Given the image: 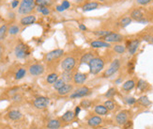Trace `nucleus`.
Wrapping results in <instances>:
<instances>
[{
	"instance_id": "nucleus-11",
	"label": "nucleus",
	"mask_w": 153,
	"mask_h": 129,
	"mask_svg": "<svg viewBox=\"0 0 153 129\" xmlns=\"http://www.w3.org/2000/svg\"><path fill=\"white\" fill-rule=\"evenodd\" d=\"M102 122H103L102 118L99 115H91L90 117L87 119V125L92 128L99 127Z\"/></svg>"
},
{
	"instance_id": "nucleus-23",
	"label": "nucleus",
	"mask_w": 153,
	"mask_h": 129,
	"mask_svg": "<svg viewBox=\"0 0 153 129\" xmlns=\"http://www.w3.org/2000/svg\"><path fill=\"white\" fill-rule=\"evenodd\" d=\"M136 85L135 81L133 79H129L127 80V81H125L124 83L122 84V90L125 92H130L132 91V90L134 89V87Z\"/></svg>"
},
{
	"instance_id": "nucleus-15",
	"label": "nucleus",
	"mask_w": 153,
	"mask_h": 129,
	"mask_svg": "<svg viewBox=\"0 0 153 129\" xmlns=\"http://www.w3.org/2000/svg\"><path fill=\"white\" fill-rule=\"evenodd\" d=\"M74 91V86L73 84H65V85L61 88L60 90H58L57 91V94L59 96H66L68 94H70Z\"/></svg>"
},
{
	"instance_id": "nucleus-57",
	"label": "nucleus",
	"mask_w": 153,
	"mask_h": 129,
	"mask_svg": "<svg viewBox=\"0 0 153 129\" xmlns=\"http://www.w3.org/2000/svg\"><path fill=\"white\" fill-rule=\"evenodd\" d=\"M0 5H1V2H0Z\"/></svg>"
},
{
	"instance_id": "nucleus-33",
	"label": "nucleus",
	"mask_w": 153,
	"mask_h": 129,
	"mask_svg": "<svg viewBox=\"0 0 153 129\" xmlns=\"http://www.w3.org/2000/svg\"><path fill=\"white\" fill-rule=\"evenodd\" d=\"M148 84L146 83L145 80H143V79H139L138 82H137V84H136L137 90H139V91H141V92L146 91V88H148Z\"/></svg>"
},
{
	"instance_id": "nucleus-42",
	"label": "nucleus",
	"mask_w": 153,
	"mask_h": 129,
	"mask_svg": "<svg viewBox=\"0 0 153 129\" xmlns=\"http://www.w3.org/2000/svg\"><path fill=\"white\" fill-rule=\"evenodd\" d=\"M124 101L127 105L132 106V105H134L135 103L137 102V99H135L134 97H126L124 98Z\"/></svg>"
},
{
	"instance_id": "nucleus-44",
	"label": "nucleus",
	"mask_w": 153,
	"mask_h": 129,
	"mask_svg": "<svg viewBox=\"0 0 153 129\" xmlns=\"http://www.w3.org/2000/svg\"><path fill=\"white\" fill-rule=\"evenodd\" d=\"M152 0H136L137 4L139 5H142V6H145V5H148V3H150Z\"/></svg>"
},
{
	"instance_id": "nucleus-21",
	"label": "nucleus",
	"mask_w": 153,
	"mask_h": 129,
	"mask_svg": "<svg viewBox=\"0 0 153 129\" xmlns=\"http://www.w3.org/2000/svg\"><path fill=\"white\" fill-rule=\"evenodd\" d=\"M37 18H36L35 15H27V16H25L21 19L20 23L23 25H33Z\"/></svg>"
},
{
	"instance_id": "nucleus-45",
	"label": "nucleus",
	"mask_w": 153,
	"mask_h": 129,
	"mask_svg": "<svg viewBox=\"0 0 153 129\" xmlns=\"http://www.w3.org/2000/svg\"><path fill=\"white\" fill-rule=\"evenodd\" d=\"M61 5H62V7H63L65 9H68L71 7V4H70V2L68 1V0H64Z\"/></svg>"
},
{
	"instance_id": "nucleus-20",
	"label": "nucleus",
	"mask_w": 153,
	"mask_h": 129,
	"mask_svg": "<svg viewBox=\"0 0 153 129\" xmlns=\"http://www.w3.org/2000/svg\"><path fill=\"white\" fill-rule=\"evenodd\" d=\"M23 117V114L21 111L17 110V109H12L8 113V118L11 121H19L21 120Z\"/></svg>"
},
{
	"instance_id": "nucleus-46",
	"label": "nucleus",
	"mask_w": 153,
	"mask_h": 129,
	"mask_svg": "<svg viewBox=\"0 0 153 129\" xmlns=\"http://www.w3.org/2000/svg\"><path fill=\"white\" fill-rule=\"evenodd\" d=\"M81 110H82V108H81L80 106H75V108H74V113H75V115H76V117L78 115L80 114V112H81Z\"/></svg>"
},
{
	"instance_id": "nucleus-22",
	"label": "nucleus",
	"mask_w": 153,
	"mask_h": 129,
	"mask_svg": "<svg viewBox=\"0 0 153 129\" xmlns=\"http://www.w3.org/2000/svg\"><path fill=\"white\" fill-rule=\"evenodd\" d=\"M94 57H95V55H94L93 52H86L81 57L80 63L81 64H88Z\"/></svg>"
},
{
	"instance_id": "nucleus-41",
	"label": "nucleus",
	"mask_w": 153,
	"mask_h": 129,
	"mask_svg": "<svg viewBox=\"0 0 153 129\" xmlns=\"http://www.w3.org/2000/svg\"><path fill=\"white\" fill-rule=\"evenodd\" d=\"M37 11L39 12H41V13L43 15H45V16L50 14V9H49L47 7H40V6H38Z\"/></svg>"
},
{
	"instance_id": "nucleus-8",
	"label": "nucleus",
	"mask_w": 153,
	"mask_h": 129,
	"mask_svg": "<svg viewBox=\"0 0 153 129\" xmlns=\"http://www.w3.org/2000/svg\"><path fill=\"white\" fill-rule=\"evenodd\" d=\"M33 105L38 109H45L50 105V99L48 97H45V96H39V97L34 99Z\"/></svg>"
},
{
	"instance_id": "nucleus-4",
	"label": "nucleus",
	"mask_w": 153,
	"mask_h": 129,
	"mask_svg": "<svg viewBox=\"0 0 153 129\" xmlns=\"http://www.w3.org/2000/svg\"><path fill=\"white\" fill-rule=\"evenodd\" d=\"M77 63V59L73 56L66 57L61 61V69L66 72H73V69L75 68Z\"/></svg>"
},
{
	"instance_id": "nucleus-30",
	"label": "nucleus",
	"mask_w": 153,
	"mask_h": 129,
	"mask_svg": "<svg viewBox=\"0 0 153 129\" xmlns=\"http://www.w3.org/2000/svg\"><path fill=\"white\" fill-rule=\"evenodd\" d=\"M9 32V28L7 25H0V41H2L6 38V35Z\"/></svg>"
},
{
	"instance_id": "nucleus-9",
	"label": "nucleus",
	"mask_w": 153,
	"mask_h": 129,
	"mask_svg": "<svg viewBox=\"0 0 153 129\" xmlns=\"http://www.w3.org/2000/svg\"><path fill=\"white\" fill-rule=\"evenodd\" d=\"M44 71H45L44 66L41 63H34L29 66V68H28L29 74L33 76H39L43 75Z\"/></svg>"
},
{
	"instance_id": "nucleus-28",
	"label": "nucleus",
	"mask_w": 153,
	"mask_h": 129,
	"mask_svg": "<svg viewBox=\"0 0 153 129\" xmlns=\"http://www.w3.org/2000/svg\"><path fill=\"white\" fill-rule=\"evenodd\" d=\"M104 105L106 106V108L108 109L109 111H114L116 109V102L114 101V100L112 99H108V100H106V101L104 102Z\"/></svg>"
},
{
	"instance_id": "nucleus-7",
	"label": "nucleus",
	"mask_w": 153,
	"mask_h": 129,
	"mask_svg": "<svg viewBox=\"0 0 153 129\" xmlns=\"http://www.w3.org/2000/svg\"><path fill=\"white\" fill-rule=\"evenodd\" d=\"M64 54H65V52L63 49L57 48V49L52 50L45 55V60L48 61V62H51V61H54L56 59H60V57H62L64 56Z\"/></svg>"
},
{
	"instance_id": "nucleus-5",
	"label": "nucleus",
	"mask_w": 153,
	"mask_h": 129,
	"mask_svg": "<svg viewBox=\"0 0 153 129\" xmlns=\"http://www.w3.org/2000/svg\"><path fill=\"white\" fill-rule=\"evenodd\" d=\"M120 60L119 59H114L111 64L109 65V67L107 68L104 73H103V77L104 78H109V77L113 76L114 75H116V73L118 72V70L120 69Z\"/></svg>"
},
{
	"instance_id": "nucleus-6",
	"label": "nucleus",
	"mask_w": 153,
	"mask_h": 129,
	"mask_svg": "<svg viewBox=\"0 0 153 129\" xmlns=\"http://www.w3.org/2000/svg\"><path fill=\"white\" fill-rule=\"evenodd\" d=\"M14 54H15L16 57L19 59H25L27 56H29V47L27 45V44H25L24 43H18L17 45L15 46Z\"/></svg>"
},
{
	"instance_id": "nucleus-55",
	"label": "nucleus",
	"mask_w": 153,
	"mask_h": 129,
	"mask_svg": "<svg viewBox=\"0 0 153 129\" xmlns=\"http://www.w3.org/2000/svg\"><path fill=\"white\" fill-rule=\"evenodd\" d=\"M100 129H109V128H106V127H103V128H100Z\"/></svg>"
},
{
	"instance_id": "nucleus-54",
	"label": "nucleus",
	"mask_w": 153,
	"mask_h": 129,
	"mask_svg": "<svg viewBox=\"0 0 153 129\" xmlns=\"http://www.w3.org/2000/svg\"><path fill=\"white\" fill-rule=\"evenodd\" d=\"M150 43H151L153 44V37L151 38V41H150Z\"/></svg>"
},
{
	"instance_id": "nucleus-53",
	"label": "nucleus",
	"mask_w": 153,
	"mask_h": 129,
	"mask_svg": "<svg viewBox=\"0 0 153 129\" xmlns=\"http://www.w3.org/2000/svg\"><path fill=\"white\" fill-rule=\"evenodd\" d=\"M2 55H3V47L1 44H0V59H1V57H2Z\"/></svg>"
},
{
	"instance_id": "nucleus-32",
	"label": "nucleus",
	"mask_w": 153,
	"mask_h": 129,
	"mask_svg": "<svg viewBox=\"0 0 153 129\" xmlns=\"http://www.w3.org/2000/svg\"><path fill=\"white\" fill-rule=\"evenodd\" d=\"M92 101L91 100H89V99H83L82 101L80 102V106L82 108H84V109H88V108H90L91 106H92Z\"/></svg>"
},
{
	"instance_id": "nucleus-2",
	"label": "nucleus",
	"mask_w": 153,
	"mask_h": 129,
	"mask_svg": "<svg viewBox=\"0 0 153 129\" xmlns=\"http://www.w3.org/2000/svg\"><path fill=\"white\" fill-rule=\"evenodd\" d=\"M36 7V0H23L18 9L19 14L25 15L33 11Z\"/></svg>"
},
{
	"instance_id": "nucleus-3",
	"label": "nucleus",
	"mask_w": 153,
	"mask_h": 129,
	"mask_svg": "<svg viewBox=\"0 0 153 129\" xmlns=\"http://www.w3.org/2000/svg\"><path fill=\"white\" fill-rule=\"evenodd\" d=\"M91 94V90L86 86H80L70 94V99H80Z\"/></svg>"
},
{
	"instance_id": "nucleus-35",
	"label": "nucleus",
	"mask_w": 153,
	"mask_h": 129,
	"mask_svg": "<svg viewBox=\"0 0 153 129\" xmlns=\"http://www.w3.org/2000/svg\"><path fill=\"white\" fill-rule=\"evenodd\" d=\"M111 33L110 30H105V29H100V30H96L93 32V34L97 37H100V38H104L107 35H109Z\"/></svg>"
},
{
	"instance_id": "nucleus-47",
	"label": "nucleus",
	"mask_w": 153,
	"mask_h": 129,
	"mask_svg": "<svg viewBox=\"0 0 153 129\" xmlns=\"http://www.w3.org/2000/svg\"><path fill=\"white\" fill-rule=\"evenodd\" d=\"M78 27H79V29L81 31H86L87 30V27L84 25V24H80L79 25H78Z\"/></svg>"
},
{
	"instance_id": "nucleus-25",
	"label": "nucleus",
	"mask_w": 153,
	"mask_h": 129,
	"mask_svg": "<svg viewBox=\"0 0 153 129\" xmlns=\"http://www.w3.org/2000/svg\"><path fill=\"white\" fill-rule=\"evenodd\" d=\"M98 7H99V3L98 2H87L83 6L82 9H83V11L86 12V11H94V9H98Z\"/></svg>"
},
{
	"instance_id": "nucleus-19",
	"label": "nucleus",
	"mask_w": 153,
	"mask_h": 129,
	"mask_svg": "<svg viewBox=\"0 0 153 129\" xmlns=\"http://www.w3.org/2000/svg\"><path fill=\"white\" fill-rule=\"evenodd\" d=\"M62 126V124H61V121L58 120V119H52V120L48 121L46 124L47 129H59Z\"/></svg>"
},
{
	"instance_id": "nucleus-49",
	"label": "nucleus",
	"mask_w": 153,
	"mask_h": 129,
	"mask_svg": "<svg viewBox=\"0 0 153 129\" xmlns=\"http://www.w3.org/2000/svg\"><path fill=\"white\" fill-rule=\"evenodd\" d=\"M57 11H59V12H62V11H66L63 7H62V5H58L57 7Z\"/></svg>"
},
{
	"instance_id": "nucleus-31",
	"label": "nucleus",
	"mask_w": 153,
	"mask_h": 129,
	"mask_svg": "<svg viewBox=\"0 0 153 129\" xmlns=\"http://www.w3.org/2000/svg\"><path fill=\"white\" fill-rule=\"evenodd\" d=\"M114 51L116 53V54H119V55H122L126 52V46L123 45V44H116V45H114L113 47Z\"/></svg>"
},
{
	"instance_id": "nucleus-16",
	"label": "nucleus",
	"mask_w": 153,
	"mask_h": 129,
	"mask_svg": "<svg viewBox=\"0 0 153 129\" xmlns=\"http://www.w3.org/2000/svg\"><path fill=\"white\" fill-rule=\"evenodd\" d=\"M76 118V115L74 113V111L73 110H67L65 113L61 116L60 120L61 122H66V124H70V122H73Z\"/></svg>"
},
{
	"instance_id": "nucleus-26",
	"label": "nucleus",
	"mask_w": 153,
	"mask_h": 129,
	"mask_svg": "<svg viewBox=\"0 0 153 129\" xmlns=\"http://www.w3.org/2000/svg\"><path fill=\"white\" fill-rule=\"evenodd\" d=\"M73 72H66V71H63V73L61 74V78H62L67 84L71 83L73 80Z\"/></svg>"
},
{
	"instance_id": "nucleus-14",
	"label": "nucleus",
	"mask_w": 153,
	"mask_h": 129,
	"mask_svg": "<svg viewBox=\"0 0 153 129\" xmlns=\"http://www.w3.org/2000/svg\"><path fill=\"white\" fill-rule=\"evenodd\" d=\"M139 45H140L139 40H132L128 43L126 48L128 49V52L130 55H134L136 53V51L138 50Z\"/></svg>"
},
{
	"instance_id": "nucleus-1",
	"label": "nucleus",
	"mask_w": 153,
	"mask_h": 129,
	"mask_svg": "<svg viewBox=\"0 0 153 129\" xmlns=\"http://www.w3.org/2000/svg\"><path fill=\"white\" fill-rule=\"evenodd\" d=\"M87 65L89 66V72L91 75L96 76L102 72V69L104 68L105 61L103 59H102V57H95L88 64H87Z\"/></svg>"
},
{
	"instance_id": "nucleus-36",
	"label": "nucleus",
	"mask_w": 153,
	"mask_h": 129,
	"mask_svg": "<svg viewBox=\"0 0 153 129\" xmlns=\"http://www.w3.org/2000/svg\"><path fill=\"white\" fill-rule=\"evenodd\" d=\"M132 19L131 17L126 16V17H123L121 20H120V25H121L122 27H128L130 24H132Z\"/></svg>"
},
{
	"instance_id": "nucleus-38",
	"label": "nucleus",
	"mask_w": 153,
	"mask_h": 129,
	"mask_svg": "<svg viewBox=\"0 0 153 129\" xmlns=\"http://www.w3.org/2000/svg\"><path fill=\"white\" fill-rule=\"evenodd\" d=\"M116 94V88H110L108 91L105 92L104 96L107 99H112Z\"/></svg>"
},
{
	"instance_id": "nucleus-29",
	"label": "nucleus",
	"mask_w": 153,
	"mask_h": 129,
	"mask_svg": "<svg viewBox=\"0 0 153 129\" xmlns=\"http://www.w3.org/2000/svg\"><path fill=\"white\" fill-rule=\"evenodd\" d=\"M58 74L57 73H51V74H49V75L47 76L46 77V81L48 84H54L56 83V81L58 79Z\"/></svg>"
},
{
	"instance_id": "nucleus-56",
	"label": "nucleus",
	"mask_w": 153,
	"mask_h": 129,
	"mask_svg": "<svg viewBox=\"0 0 153 129\" xmlns=\"http://www.w3.org/2000/svg\"><path fill=\"white\" fill-rule=\"evenodd\" d=\"M76 1H78V2H81V1H82V0H76Z\"/></svg>"
},
{
	"instance_id": "nucleus-40",
	"label": "nucleus",
	"mask_w": 153,
	"mask_h": 129,
	"mask_svg": "<svg viewBox=\"0 0 153 129\" xmlns=\"http://www.w3.org/2000/svg\"><path fill=\"white\" fill-rule=\"evenodd\" d=\"M19 31H20V27H19L18 25H11V27L9 28V33L11 34V35H16V34H18Z\"/></svg>"
},
{
	"instance_id": "nucleus-51",
	"label": "nucleus",
	"mask_w": 153,
	"mask_h": 129,
	"mask_svg": "<svg viewBox=\"0 0 153 129\" xmlns=\"http://www.w3.org/2000/svg\"><path fill=\"white\" fill-rule=\"evenodd\" d=\"M121 82H122V78H121V77H119V78H118L115 81V84H116V85H119V84L121 83Z\"/></svg>"
},
{
	"instance_id": "nucleus-27",
	"label": "nucleus",
	"mask_w": 153,
	"mask_h": 129,
	"mask_svg": "<svg viewBox=\"0 0 153 129\" xmlns=\"http://www.w3.org/2000/svg\"><path fill=\"white\" fill-rule=\"evenodd\" d=\"M137 102H138L141 106H146V108H148V106H149L151 105V101L148 99V96H146V95L140 96V97L137 99Z\"/></svg>"
},
{
	"instance_id": "nucleus-24",
	"label": "nucleus",
	"mask_w": 153,
	"mask_h": 129,
	"mask_svg": "<svg viewBox=\"0 0 153 129\" xmlns=\"http://www.w3.org/2000/svg\"><path fill=\"white\" fill-rule=\"evenodd\" d=\"M131 18L132 20H135L136 22H139L140 20H142L143 18H144V13H143V11L141 9H133L131 13Z\"/></svg>"
},
{
	"instance_id": "nucleus-17",
	"label": "nucleus",
	"mask_w": 153,
	"mask_h": 129,
	"mask_svg": "<svg viewBox=\"0 0 153 129\" xmlns=\"http://www.w3.org/2000/svg\"><path fill=\"white\" fill-rule=\"evenodd\" d=\"M94 112L99 116H107L109 114V110L106 108V106L102 104L96 105L94 106Z\"/></svg>"
},
{
	"instance_id": "nucleus-39",
	"label": "nucleus",
	"mask_w": 153,
	"mask_h": 129,
	"mask_svg": "<svg viewBox=\"0 0 153 129\" xmlns=\"http://www.w3.org/2000/svg\"><path fill=\"white\" fill-rule=\"evenodd\" d=\"M65 84H67V83L65 82L62 78H58L57 81H56V83L54 84V89L57 90V91H58V90H60L61 88H62Z\"/></svg>"
},
{
	"instance_id": "nucleus-37",
	"label": "nucleus",
	"mask_w": 153,
	"mask_h": 129,
	"mask_svg": "<svg viewBox=\"0 0 153 129\" xmlns=\"http://www.w3.org/2000/svg\"><path fill=\"white\" fill-rule=\"evenodd\" d=\"M52 3H53L52 0H36V5L40 7H47L52 5Z\"/></svg>"
},
{
	"instance_id": "nucleus-52",
	"label": "nucleus",
	"mask_w": 153,
	"mask_h": 129,
	"mask_svg": "<svg viewBox=\"0 0 153 129\" xmlns=\"http://www.w3.org/2000/svg\"><path fill=\"white\" fill-rule=\"evenodd\" d=\"M138 23H139V24H146V23H148V21H146V19L143 18L142 20H140V21L138 22Z\"/></svg>"
},
{
	"instance_id": "nucleus-12",
	"label": "nucleus",
	"mask_w": 153,
	"mask_h": 129,
	"mask_svg": "<svg viewBox=\"0 0 153 129\" xmlns=\"http://www.w3.org/2000/svg\"><path fill=\"white\" fill-rule=\"evenodd\" d=\"M103 41L106 43H120L123 41V36L119 33H115V32H111L109 35H107L106 37L102 38Z\"/></svg>"
},
{
	"instance_id": "nucleus-43",
	"label": "nucleus",
	"mask_w": 153,
	"mask_h": 129,
	"mask_svg": "<svg viewBox=\"0 0 153 129\" xmlns=\"http://www.w3.org/2000/svg\"><path fill=\"white\" fill-rule=\"evenodd\" d=\"M22 99H23L22 95L19 94V93H16V94H14V95L11 97V100H12L13 102H15V103H20V102L22 101Z\"/></svg>"
},
{
	"instance_id": "nucleus-48",
	"label": "nucleus",
	"mask_w": 153,
	"mask_h": 129,
	"mask_svg": "<svg viewBox=\"0 0 153 129\" xmlns=\"http://www.w3.org/2000/svg\"><path fill=\"white\" fill-rule=\"evenodd\" d=\"M132 121H128V122H126V124H124V128H130V127H131L132 126Z\"/></svg>"
},
{
	"instance_id": "nucleus-18",
	"label": "nucleus",
	"mask_w": 153,
	"mask_h": 129,
	"mask_svg": "<svg viewBox=\"0 0 153 129\" xmlns=\"http://www.w3.org/2000/svg\"><path fill=\"white\" fill-rule=\"evenodd\" d=\"M90 46L92 48H108V47L111 46V43H106V41H104L97 40V41H91Z\"/></svg>"
},
{
	"instance_id": "nucleus-13",
	"label": "nucleus",
	"mask_w": 153,
	"mask_h": 129,
	"mask_svg": "<svg viewBox=\"0 0 153 129\" xmlns=\"http://www.w3.org/2000/svg\"><path fill=\"white\" fill-rule=\"evenodd\" d=\"M87 74L86 73H81V72H77L74 74L73 76V83L77 86H81L86 81L87 79Z\"/></svg>"
},
{
	"instance_id": "nucleus-50",
	"label": "nucleus",
	"mask_w": 153,
	"mask_h": 129,
	"mask_svg": "<svg viewBox=\"0 0 153 129\" xmlns=\"http://www.w3.org/2000/svg\"><path fill=\"white\" fill-rule=\"evenodd\" d=\"M18 4H19V1H18V0H13V1H12V3H11V7L14 9V8L17 7Z\"/></svg>"
},
{
	"instance_id": "nucleus-34",
	"label": "nucleus",
	"mask_w": 153,
	"mask_h": 129,
	"mask_svg": "<svg viewBox=\"0 0 153 129\" xmlns=\"http://www.w3.org/2000/svg\"><path fill=\"white\" fill-rule=\"evenodd\" d=\"M27 75V70L24 68H20L15 74V79L16 80H21Z\"/></svg>"
},
{
	"instance_id": "nucleus-10",
	"label": "nucleus",
	"mask_w": 153,
	"mask_h": 129,
	"mask_svg": "<svg viewBox=\"0 0 153 129\" xmlns=\"http://www.w3.org/2000/svg\"><path fill=\"white\" fill-rule=\"evenodd\" d=\"M115 121L118 125H124L129 121V111L128 110H121L116 115Z\"/></svg>"
}]
</instances>
